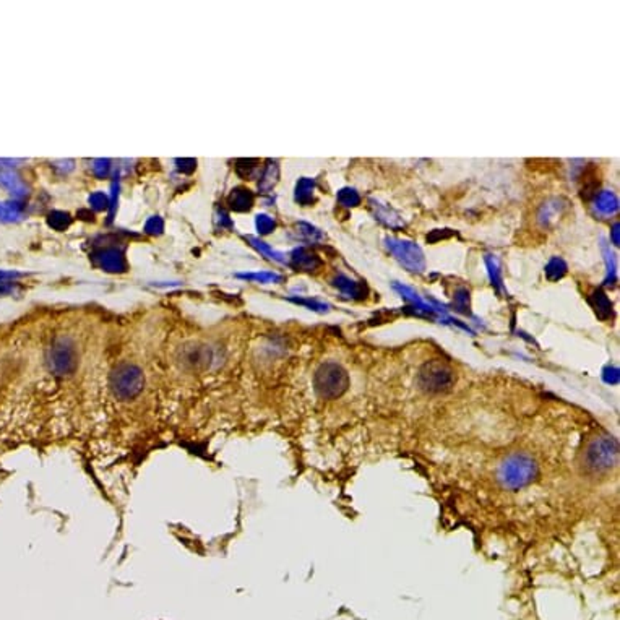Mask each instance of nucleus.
<instances>
[{
  "mask_svg": "<svg viewBox=\"0 0 620 620\" xmlns=\"http://www.w3.org/2000/svg\"><path fill=\"white\" fill-rule=\"evenodd\" d=\"M619 229H620L619 222H614L612 231H610V239H612V244L615 245V247H619V245H620V233H619Z\"/></svg>",
  "mask_w": 620,
  "mask_h": 620,
  "instance_id": "obj_18",
  "label": "nucleus"
},
{
  "mask_svg": "<svg viewBox=\"0 0 620 620\" xmlns=\"http://www.w3.org/2000/svg\"><path fill=\"white\" fill-rule=\"evenodd\" d=\"M566 273V263L559 257H554L549 260L546 265V276L549 281H557L564 278Z\"/></svg>",
  "mask_w": 620,
  "mask_h": 620,
  "instance_id": "obj_10",
  "label": "nucleus"
},
{
  "mask_svg": "<svg viewBox=\"0 0 620 620\" xmlns=\"http://www.w3.org/2000/svg\"><path fill=\"white\" fill-rule=\"evenodd\" d=\"M338 202H340L341 205H345V207H349V208L358 207V205L360 203V195L354 189H349V187H347V189H343L338 192Z\"/></svg>",
  "mask_w": 620,
  "mask_h": 620,
  "instance_id": "obj_14",
  "label": "nucleus"
},
{
  "mask_svg": "<svg viewBox=\"0 0 620 620\" xmlns=\"http://www.w3.org/2000/svg\"><path fill=\"white\" fill-rule=\"evenodd\" d=\"M349 387V376L340 364L327 363L317 370L315 390L325 400L340 398Z\"/></svg>",
  "mask_w": 620,
  "mask_h": 620,
  "instance_id": "obj_2",
  "label": "nucleus"
},
{
  "mask_svg": "<svg viewBox=\"0 0 620 620\" xmlns=\"http://www.w3.org/2000/svg\"><path fill=\"white\" fill-rule=\"evenodd\" d=\"M0 182H2V184L5 185V187H8V189H10L12 192H20L21 190L20 181L16 179V177L13 176L12 172H2V174H0Z\"/></svg>",
  "mask_w": 620,
  "mask_h": 620,
  "instance_id": "obj_16",
  "label": "nucleus"
},
{
  "mask_svg": "<svg viewBox=\"0 0 620 620\" xmlns=\"http://www.w3.org/2000/svg\"><path fill=\"white\" fill-rule=\"evenodd\" d=\"M370 209H372L374 216L376 220H378L382 225H385L387 227H391V229H401L404 227V221L403 218L400 216V213H396L393 208H390L385 203H380L376 198H370Z\"/></svg>",
  "mask_w": 620,
  "mask_h": 620,
  "instance_id": "obj_6",
  "label": "nucleus"
},
{
  "mask_svg": "<svg viewBox=\"0 0 620 620\" xmlns=\"http://www.w3.org/2000/svg\"><path fill=\"white\" fill-rule=\"evenodd\" d=\"M601 247L602 253H604L606 266H608V278H606V281H608V284H610L614 283L615 278H617V263H615V255L612 253V251H610V247L604 242V240H602Z\"/></svg>",
  "mask_w": 620,
  "mask_h": 620,
  "instance_id": "obj_12",
  "label": "nucleus"
},
{
  "mask_svg": "<svg viewBox=\"0 0 620 620\" xmlns=\"http://www.w3.org/2000/svg\"><path fill=\"white\" fill-rule=\"evenodd\" d=\"M595 211L601 216H612L619 211V198L614 192L602 190L599 195H596L595 200Z\"/></svg>",
  "mask_w": 620,
  "mask_h": 620,
  "instance_id": "obj_7",
  "label": "nucleus"
},
{
  "mask_svg": "<svg viewBox=\"0 0 620 620\" xmlns=\"http://www.w3.org/2000/svg\"><path fill=\"white\" fill-rule=\"evenodd\" d=\"M617 457H619L617 441L614 439H609V437H601V439H596L593 441L590 448H588L586 461L593 470L602 471L614 466L615 461H617Z\"/></svg>",
  "mask_w": 620,
  "mask_h": 620,
  "instance_id": "obj_5",
  "label": "nucleus"
},
{
  "mask_svg": "<svg viewBox=\"0 0 620 620\" xmlns=\"http://www.w3.org/2000/svg\"><path fill=\"white\" fill-rule=\"evenodd\" d=\"M560 209H562L560 200H551V202H547L541 208V213H539V221H541L542 225H549L552 220L559 218Z\"/></svg>",
  "mask_w": 620,
  "mask_h": 620,
  "instance_id": "obj_11",
  "label": "nucleus"
},
{
  "mask_svg": "<svg viewBox=\"0 0 620 620\" xmlns=\"http://www.w3.org/2000/svg\"><path fill=\"white\" fill-rule=\"evenodd\" d=\"M387 249L393 253L396 260L404 266L406 270L413 271V273H422L426 270V258L419 245H416L411 240L404 239H395V238H387L385 239Z\"/></svg>",
  "mask_w": 620,
  "mask_h": 620,
  "instance_id": "obj_4",
  "label": "nucleus"
},
{
  "mask_svg": "<svg viewBox=\"0 0 620 620\" xmlns=\"http://www.w3.org/2000/svg\"><path fill=\"white\" fill-rule=\"evenodd\" d=\"M314 190V182L312 181H302L301 185L297 189V197L306 202V197H310V192Z\"/></svg>",
  "mask_w": 620,
  "mask_h": 620,
  "instance_id": "obj_17",
  "label": "nucleus"
},
{
  "mask_svg": "<svg viewBox=\"0 0 620 620\" xmlns=\"http://www.w3.org/2000/svg\"><path fill=\"white\" fill-rule=\"evenodd\" d=\"M484 262H485V265H487L489 276H490V281H492V284L494 286L501 288L502 286V275H501V266H498V260L495 258V255H490L489 253V255L484 257Z\"/></svg>",
  "mask_w": 620,
  "mask_h": 620,
  "instance_id": "obj_13",
  "label": "nucleus"
},
{
  "mask_svg": "<svg viewBox=\"0 0 620 620\" xmlns=\"http://www.w3.org/2000/svg\"><path fill=\"white\" fill-rule=\"evenodd\" d=\"M258 226H262V229H263V231H265V233H266V231H268V229H270V227H273V222H271V221L268 220V218L262 216V220H260V221H258Z\"/></svg>",
  "mask_w": 620,
  "mask_h": 620,
  "instance_id": "obj_19",
  "label": "nucleus"
},
{
  "mask_svg": "<svg viewBox=\"0 0 620 620\" xmlns=\"http://www.w3.org/2000/svg\"><path fill=\"white\" fill-rule=\"evenodd\" d=\"M296 260L299 262V265L306 266V268H309V270H314V268H317V266L322 265V262L319 260V257L314 255V253H309V252H304V251L297 252Z\"/></svg>",
  "mask_w": 620,
  "mask_h": 620,
  "instance_id": "obj_15",
  "label": "nucleus"
},
{
  "mask_svg": "<svg viewBox=\"0 0 620 620\" xmlns=\"http://www.w3.org/2000/svg\"><path fill=\"white\" fill-rule=\"evenodd\" d=\"M538 476V465L529 455L515 453L510 455L502 463L498 471V479L505 487L518 489L528 485Z\"/></svg>",
  "mask_w": 620,
  "mask_h": 620,
  "instance_id": "obj_1",
  "label": "nucleus"
},
{
  "mask_svg": "<svg viewBox=\"0 0 620 620\" xmlns=\"http://www.w3.org/2000/svg\"><path fill=\"white\" fill-rule=\"evenodd\" d=\"M417 382L421 388L430 393H441L453 387L455 372L444 360H429L422 365Z\"/></svg>",
  "mask_w": 620,
  "mask_h": 620,
  "instance_id": "obj_3",
  "label": "nucleus"
},
{
  "mask_svg": "<svg viewBox=\"0 0 620 620\" xmlns=\"http://www.w3.org/2000/svg\"><path fill=\"white\" fill-rule=\"evenodd\" d=\"M590 304L601 320H606V319H609V317H612V302L609 301L608 294L602 291V289H596V291L591 294Z\"/></svg>",
  "mask_w": 620,
  "mask_h": 620,
  "instance_id": "obj_8",
  "label": "nucleus"
},
{
  "mask_svg": "<svg viewBox=\"0 0 620 620\" xmlns=\"http://www.w3.org/2000/svg\"><path fill=\"white\" fill-rule=\"evenodd\" d=\"M334 284H336V286L340 288L343 292L347 294V296H349V297L360 299V297H365V294H367V288H365L364 283H358V281H352V279L347 278V276H345V275L336 276V279H334Z\"/></svg>",
  "mask_w": 620,
  "mask_h": 620,
  "instance_id": "obj_9",
  "label": "nucleus"
}]
</instances>
